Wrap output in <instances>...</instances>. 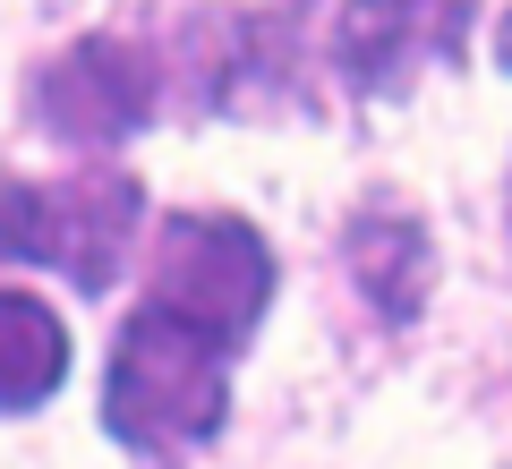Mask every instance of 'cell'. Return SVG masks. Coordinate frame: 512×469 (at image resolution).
Instances as JSON below:
<instances>
[{
  "instance_id": "cell-2",
  "label": "cell",
  "mask_w": 512,
  "mask_h": 469,
  "mask_svg": "<svg viewBox=\"0 0 512 469\" xmlns=\"http://www.w3.org/2000/svg\"><path fill=\"white\" fill-rule=\"evenodd\" d=\"M274 299V248L265 231H248L239 214H171L146 265V307L180 316V325L214 333L222 350H248Z\"/></svg>"
},
{
  "instance_id": "cell-5",
  "label": "cell",
  "mask_w": 512,
  "mask_h": 469,
  "mask_svg": "<svg viewBox=\"0 0 512 469\" xmlns=\"http://www.w3.org/2000/svg\"><path fill=\"white\" fill-rule=\"evenodd\" d=\"M478 0H342L333 18V69L350 94L393 103L410 94L436 60H461Z\"/></svg>"
},
{
  "instance_id": "cell-8",
  "label": "cell",
  "mask_w": 512,
  "mask_h": 469,
  "mask_svg": "<svg viewBox=\"0 0 512 469\" xmlns=\"http://www.w3.org/2000/svg\"><path fill=\"white\" fill-rule=\"evenodd\" d=\"M495 60H504V69H512V18L495 26Z\"/></svg>"
},
{
  "instance_id": "cell-3",
  "label": "cell",
  "mask_w": 512,
  "mask_h": 469,
  "mask_svg": "<svg viewBox=\"0 0 512 469\" xmlns=\"http://www.w3.org/2000/svg\"><path fill=\"white\" fill-rule=\"evenodd\" d=\"M137 180L128 171H86V180H0V256L52 265L77 290H111L137 239Z\"/></svg>"
},
{
  "instance_id": "cell-1",
  "label": "cell",
  "mask_w": 512,
  "mask_h": 469,
  "mask_svg": "<svg viewBox=\"0 0 512 469\" xmlns=\"http://www.w3.org/2000/svg\"><path fill=\"white\" fill-rule=\"evenodd\" d=\"M222 418H231V350L163 307H137L111 342L103 427L146 461H188L222 435Z\"/></svg>"
},
{
  "instance_id": "cell-4",
  "label": "cell",
  "mask_w": 512,
  "mask_h": 469,
  "mask_svg": "<svg viewBox=\"0 0 512 469\" xmlns=\"http://www.w3.org/2000/svg\"><path fill=\"white\" fill-rule=\"evenodd\" d=\"M154 94H163V77H154L146 43H120V35H86V43H69L60 60H43V69L26 77V111H35V128H52L60 145L137 137V128L154 120Z\"/></svg>"
},
{
  "instance_id": "cell-6",
  "label": "cell",
  "mask_w": 512,
  "mask_h": 469,
  "mask_svg": "<svg viewBox=\"0 0 512 469\" xmlns=\"http://www.w3.org/2000/svg\"><path fill=\"white\" fill-rule=\"evenodd\" d=\"M350 282L376 299V316H393V325H410L427 307V282H436V256H427V231L419 214H393V205H367L359 222H350Z\"/></svg>"
},
{
  "instance_id": "cell-7",
  "label": "cell",
  "mask_w": 512,
  "mask_h": 469,
  "mask_svg": "<svg viewBox=\"0 0 512 469\" xmlns=\"http://www.w3.org/2000/svg\"><path fill=\"white\" fill-rule=\"evenodd\" d=\"M69 376V325L26 290H0V410H35Z\"/></svg>"
}]
</instances>
